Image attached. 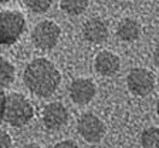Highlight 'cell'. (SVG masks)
Segmentation results:
<instances>
[{"label": "cell", "mask_w": 159, "mask_h": 148, "mask_svg": "<svg viewBox=\"0 0 159 148\" xmlns=\"http://www.w3.org/2000/svg\"><path fill=\"white\" fill-rule=\"evenodd\" d=\"M26 87L39 97H48L57 90L61 74L57 67L47 59H34L27 64L23 74Z\"/></svg>", "instance_id": "1"}, {"label": "cell", "mask_w": 159, "mask_h": 148, "mask_svg": "<svg viewBox=\"0 0 159 148\" xmlns=\"http://www.w3.org/2000/svg\"><path fill=\"white\" fill-rule=\"evenodd\" d=\"M34 117L33 104L19 93H11L6 96L4 121L11 127H23Z\"/></svg>", "instance_id": "2"}, {"label": "cell", "mask_w": 159, "mask_h": 148, "mask_svg": "<svg viewBox=\"0 0 159 148\" xmlns=\"http://www.w3.org/2000/svg\"><path fill=\"white\" fill-rule=\"evenodd\" d=\"M26 29V19L17 10L0 12V44H14Z\"/></svg>", "instance_id": "3"}, {"label": "cell", "mask_w": 159, "mask_h": 148, "mask_svg": "<svg viewBox=\"0 0 159 148\" xmlns=\"http://www.w3.org/2000/svg\"><path fill=\"white\" fill-rule=\"evenodd\" d=\"M61 36V29L51 20H44L36 24L31 31L33 44L40 50H51L57 46Z\"/></svg>", "instance_id": "4"}, {"label": "cell", "mask_w": 159, "mask_h": 148, "mask_svg": "<svg viewBox=\"0 0 159 148\" xmlns=\"http://www.w3.org/2000/svg\"><path fill=\"white\" fill-rule=\"evenodd\" d=\"M155 76L152 71L143 67H136L129 71L126 77V86L129 91L139 97H145L153 91L155 88Z\"/></svg>", "instance_id": "5"}, {"label": "cell", "mask_w": 159, "mask_h": 148, "mask_svg": "<svg viewBox=\"0 0 159 148\" xmlns=\"http://www.w3.org/2000/svg\"><path fill=\"white\" fill-rule=\"evenodd\" d=\"M77 131L78 134L89 144H98L105 135V124L102 120H99L97 115L87 112L80 117L77 122Z\"/></svg>", "instance_id": "6"}, {"label": "cell", "mask_w": 159, "mask_h": 148, "mask_svg": "<svg viewBox=\"0 0 159 148\" xmlns=\"http://www.w3.org/2000/svg\"><path fill=\"white\" fill-rule=\"evenodd\" d=\"M68 121V111L61 103H50L43 110V122L46 128L58 130Z\"/></svg>", "instance_id": "7"}, {"label": "cell", "mask_w": 159, "mask_h": 148, "mask_svg": "<svg viewBox=\"0 0 159 148\" xmlns=\"http://www.w3.org/2000/svg\"><path fill=\"white\" fill-rule=\"evenodd\" d=\"M95 84L89 79H75L70 86V97L75 104H88L95 97Z\"/></svg>", "instance_id": "8"}, {"label": "cell", "mask_w": 159, "mask_h": 148, "mask_svg": "<svg viewBox=\"0 0 159 148\" xmlns=\"http://www.w3.org/2000/svg\"><path fill=\"white\" fill-rule=\"evenodd\" d=\"M94 67H95V71L98 74L111 77L114 74H116L119 71V69H121V59L116 56L115 53L104 50V51H99L95 56Z\"/></svg>", "instance_id": "9"}, {"label": "cell", "mask_w": 159, "mask_h": 148, "mask_svg": "<svg viewBox=\"0 0 159 148\" xmlns=\"http://www.w3.org/2000/svg\"><path fill=\"white\" fill-rule=\"evenodd\" d=\"M83 36L88 43L101 44L108 39V27L101 19H89L83 27Z\"/></svg>", "instance_id": "10"}, {"label": "cell", "mask_w": 159, "mask_h": 148, "mask_svg": "<svg viewBox=\"0 0 159 148\" xmlns=\"http://www.w3.org/2000/svg\"><path fill=\"white\" fill-rule=\"evenodd\" d=\"M141 34V26L134 19H124L116 26V36L122 41H135Z\"/></svg>", "instance_id": "11"}, {"label": "cell", "mask_w": 159, "mask_h": 148, "mask_svg": "<svg viewBox=\"0 0 159 148\" xmlns=\"http://www.w3.org/2000/svg\"><path fill=\"white\" fill-rule=\"evenodd\" d=\"M14 80V67L7 59L0 56V88L10 86Z\"/></svg>", "instance_id": "12"}, {"label": "cell", "mask_w": 159, "mask_h": 148, "mask_svg": "<svg viewBox=\"0 0 159 148\" xmlns=\"http://www.w3.org/2000/svg\"><path fill=\"white\" fill-rule=\"evenodd\" d=\"M88 6V0H61V9L70 16L84 13Z\"/></svg>", "instance_id": "13"}, {"label": "cell", "mask_w": 159, "mask_h": 148, "mask_svg": "<svg viewBox=\"0 0 159 148\" xmlns=\"http://www.w3.org/2000/svg\"><path fill=\"white\" fill-rule=\"evenodd\" d=\"M142 148H159V128L149 127L141 134Z\"/></svg>", "instance_id": "14"}, {"label": "cell", "mask_w": 159, "mask_h": 148, "mask_svg": "<svg viewBox=\"0 0 159 148\" xmlns=\"http://www.w3.org/2000/svg\"><path fill=\"white\" fill-rule=\"evenodd\" d=\"M27 9H30L34 13H46L50 9L53 0H23Z\"/></svg>", "instance_id": "15"}, {"label": "cell", "mask_w": 159, "mask_h": 148, "mask_svg": "<svg viewBox=\"0 0 159 148\" xmlns=\"http://www.w3.org/2000/svg\"><path fill=\"white\" fill-rule=\"evenodd\" d=\"M11 147V137L4 130H0V148H10Z\"/></svg>", "instance_id": "16"}, {"label": "cell", "mask_w": 159, "mask_h": 148, "mask_svg": "<svg viewBox=\"0 0 159 148\" xmlns=\"http://www.w3.org/2000/svg\"><path fill=\"white\" fill-rule=\"evenodd\" d=\"M4 108H6V94L3 88H0V122L4 120Z\"/></svg>", "instance_id": "17"}, {"label": "cell", "mask_w": 159, "mask_h": 148, "mask_svg": "<svg viewBox=\"0 0 159 148\" xmlns=\"http://www.w3.org/2000/svg\"><path fill=\"white\" fill-rule=\"evenodd\" d=\"M54 148H80V147L74 141H71V140H64V141L54 145Z\"/></svg>", "instance_id": "18"}, {"label": "cell", "mask_w": 159, "mask_h": 148, "mask_svg": "<svg viewBox=\"0 0 159 148\" xmlns=\"http://www.w3.org/2000/svg\"><path fill=\"white\" fill-rule=\"evenodd\" d=\"M153 61H155V64L159 67V46L155 49V51H153Z\"/></svg>", "instance_id": "19"}, {"label": "cell", "mask_w": 159, "mask_h": 148, "mask_svg": "<svg viewBox=\"0 0 159 148\" xmlns=\"http://www.w3.org/2000/svg\"><path fill=\"white\" fill-rule=\"evenodd\" d=\"M23 148H41V147L37 144H27V145H24Z\"/></svg>", "instance_id": "20"}, {"label": "cell", "mask_w": 159, "mask_h": 148, "mask_svg": "<svg viewBox=\"0 0 159 148\" xmlns=\"http://www.w3.org/2000/svg\"><path fill=\"white\" fill-rule=\"evenodd\" d=\"M156 112H158V115H159V101H158V104H156Z\"/></svg>", "instance_id": "21"}, {"label": "cell", "mask_w": 159, "mask_h": 148, "mask_svg": "<svg viewBox=\"0 0 159 148\" xmlns=\"http://www.w3.org/2000/svg\"><path fill=\"white\" fill-rule=\"evenodd\" d=\"M7 2H10V0H0V3H7Z\"/></svg>", "instance_id": "22"}]
</instances>
